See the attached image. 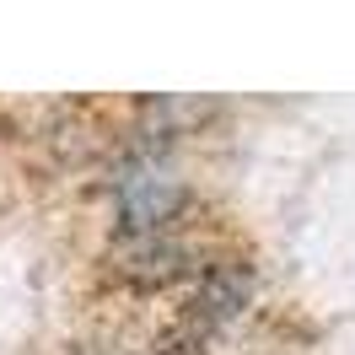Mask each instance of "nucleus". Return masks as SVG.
I'll return each instance as SVG.
<instances>
[{
    "label": "nucleus",
    "mask_w": 355,
    "mask_h": 355,
    "mask_svg": "<svg viewBox=\"0 0 355 355\" xmlns=\"http://www.w3.org/2000/svg\"><path fill=\"white\" fill-rule=\"evenodd\" d=\"M183 205H189L183 183L151 173L146 162H140L135 173L119 178V226H124L130 237H156V232H173V221H178V210H183Z\"/></svg>",
    "instance_id": "f257e3e1"
},
{
    "label": "nucleus",
    "mask_w": 355,
    "mask_h": 355,
    "mask_svg": "<svg viewBox=\"0 0 355 355\" xmlns=\"http://www.w3.org/2000/svg\"><path fill=\"white\" fill-rule=\"evenodd\" d=\"M253 269L248 264H205L194 275V296H189V329L194 334H216L226 323H237L243 307L253 302Z\"/></svg>",
    "instance_id": "f03ea898"
},
{
    "label": "nucleus",
    "mask_w": 355,
    "mask_h": 355,
    "mask_svg": "<svg viewBox=\"0 0 355 355\" xmlns=\"http://www.w3.org/2000/svg\"><path fill=\"white\" fill-rule=\"evenodd\" d=\"M113 264L135 286H173V280H183L194 269V248L183 243L178 232H156V237H130Z\"/></svg>",
    "instance_id": "7ed1b4c3"
}]
</instances>
